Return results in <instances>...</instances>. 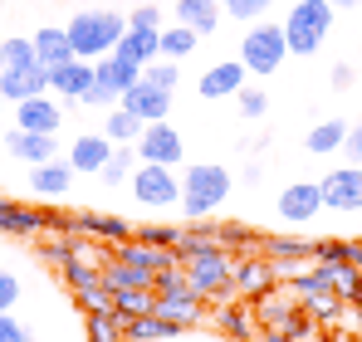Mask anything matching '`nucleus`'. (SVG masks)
Returning a JSON list of instances; mask_svg holds the SVG:
<instances>
[{"label":"nucleus","mask_w":362,"mask_h":342,"mask_svg":"<svg viewBox=\"0 0 362 342\" xmlns=\"http://www.w3.org/2000/svg\"><path fill=\"white\" fill-rule=\"evenodd\" d=\"M313 264H353V240H318Z\"/></svg>","instance_id":"obj_38"},{"label":"nucleus","mask_w":362,"mask_h":342,"mask_svg":"<svg viewBox=\"0 0 362 342\" xmlns=\"http://www.w3.org/2000/svg\"><path fill=\"white\" fill-rule=\"evenodd\" d=\"M118 108H127L142 127H147V122H167V113H172V93L157 88L152 78H137V83L118 98Z\"/></svg>","instance_id":"obj_11"},{"label":"nucleus","mask_w":362,"mask_h":342,"mask_svg":"<svg viewBox=\"0 0 362 342\" xmlns=\"http://www.w3.org/2000/svg\"><path fill=\"white\" fill-rule=\"evenodd\" d=\"M59 122H64V103L49 93H35V98L15 103V127H25V132H59Z\"/></svg>","instance_id":"obj_16"},{"label":"nucleus","mask_w":362,"mask_h":342,"mask_svg":"<svg viewBox=\"0 0 362 342\" xmlns=\"http://www.w3.org/2000/svg\"><path fill=\"white\" fill-rule=\"evenodd\" d=\"M0 342H35V333H30V323H20V318L0 313Z\"/></svg>","instance_id":"obj_46"},{"label":"nucleus","mask_w":362,"mask_h":342,"mask_svg":"<svg viewBox=\"0 0 362 342\" xmlns=\"http://www.w3.org/2000/svg\"><path fill=\"white\" fill-rule=\"evenodd\" d=\"M259 249L274 259V274H299L303 259H313V244L308 240H299V235H269V240H259Z\"/></svg>","instance_id":"obj_20"},{"label":"nucleus","mask_w":362,"mask_h":342,"mask_svg":"<svg viewBox=\"0 0 362 342\" xmlns=\"http://www.w3.org/2000/svg\"><path fill=\"white\" fill-rule=\"evenodd\" d=\"M142 244H162V249H177L181 240V225H142V235H137Z\"/></svg>","instance_id":"obj_43"},{"label":"nucleus","mask_w":362,"mask_h":342,"mask_svg":"<svg viewBox=\"0 0 362 342\" xmlns=\"http://www.w3.org/2000/svg\"><path fill=\"white\" fill-rule=\"evenodd\" d=\"M0 69H5V40H0Z\"/></svg>","instance_id":"obj_53"},{"label":"nucleus","mask_w":362,"mask_h":342,"mask_svg":"<svg viewBox=\"0 0 362 342\" xmlns=\"http://www.w3.org/2000/svg\"><path fill=\"white\" fill-rule=\"evenodd\" d=\"M157 303V288H113V308L122 318H137V313H152Z\"/></svg>","instance_id":"obj_36"},{"label":"nucleus","mask_w":362,"mask_h":342,"mask_svg":"<svg viewBox=\"0 0 362 342\" xmlns=\"http://www.w3.org/2000/svg\"><path fill=\"white\" fill-rule=\"evenodd\" d=\"M274 211H279V220H289V225L313 220V216L323 211V191H318V181H289V186L279 191Z\"/></svg>","instance_id":"obj_13"},{"label":"nucleus","mask_w":362,"mask_h":342,"mask_svg":"<svg viewBox=\"0 0 362 342\" xmlns=\"http://www.w3.org/2000/svg\"><path fill=\"white\" fill-rule=\"evenodd\" d=\"M10 64H40V54H35V40H25V35L5 40V69H10Z\"/></svg>","instance_id":"obj_42"},{"label":"nucleus","mask_w":362,"mask_h":342,"mask_svg":"<svg viewBox=\"0 0 362 342\" xmlns=\"http://www.w3.org/2000/svg\"><path fill=\"white\" fill-rule=\"evenodd\" d=\"M142 78V69L137 64H127L122 54H103V59H93V83H88V93L78 98V103H88V108H118V98L132 88Z\"/></svg>","instance_id":"obj_6"},{"label":"nucleus","mask_w":362,"mask_h":342,"mask_svg":"<svg viewBox=\"0 0 362 342\" xmlns=\"http://www.w3.org/2000/svg\"><path fill=\"white\" fill-rule=\"evenodd\" d=\"M221 5H235V0H221Z\"/></svg>","instance_id":"obj_55"},{"label":"nucleus","mask_w":362,"mask_h":342,"mask_svg":"<svg viewBox=\"0 0 362 342\" xmlns=\"http://www.w3.org/2000/svg\"><path fill=\"white\" fill-rule=\"evenodd\" d=\"M49 230V216L45 211H30L20 201H5L0 196V235H15V240H40Z\"/></svg>","instance_id":"obj_18"},{"label":"nucleus","mask_w":362,"mask_h":342,"mask_svg":"<svg viewBox=\"0 0 362 342\" xmlns=\"http://www.w3.org/2000/svg\"><path fill=\"white\" fill-rule=\"evenodd\" d=\"M259 342H308L303 333H294V328H264L259 333Z\"/></svg>","instance_id":"obj_49"},{"label":"nucleus","mask_w":362,"mask_h":342,"mask_svg":"<svg viewBox=\"0 0 362 342\" xmlns=\"http://www.w3.org/2000/svg\"><path fill=\"white\" fill-rule=\"evenodd\" d=\"M245 78H250V69H245V64H211V69L201 73V83H196V88H201V98H206V103H221V98H235V93H240Z\"/></svg>","instance_id":"obj_19"},{"label":"nucleus","mask_w":362,"mask_h":342,"mask_svg":"<svg viewBox=\"0 0 362 342\" xmlns=\"http://www.w3.org/2000/svg\"><path fill=\"white\" fill-rule=\"evenodd\" d=\"M343 157H348L353 167H362V122H358V127H348V137H343Z\"/></svg>","instance_id":"obj_48"},{"label":"nucleus","mask_w":362,"mask_h":342,"mask_svg":"<svg viewBox=\"0 0 362 342\" xmlns=\"http://www.w3.org/2000/svg\"><path fill=\"white\" fill-rule=\"evenodd\" d=\"M132 147H137V162H157V167H181V152H186L181 127L172 122H147Z\"/></svg>","instance_id":"obj_9"},{"label":"nucleus","mask_w":362,"mask_h":342,"mask_svg":"<svg viewBox=\"0 0 362 342\" xmlns=\"http://www.w3.org/2000/svg\"><path fill=\"white\" fill-rule=\"evenodd\" d=\"M93 83V59H69V64H54L49 69V93L59 103H78Z\"/></svg>","instance_id":"obj_15"},{"label":"nucleus","mask_w":362,"mask_h":342,"mask_svg":"<svg viewBox=\"0 0 362 342\" xmlns=\"http://www.w3.org/2000/svg\"><path fill=\"white\" fill-rule=\"evenodd\" d=\"M362 0H333V10H358Z\"/></svg>","instance_id":"obj_51"},{"label":"nucleus","mask_w":362,"mask_h":342,"mask_svg":"<svg viewBox=\"0 0 362 342\" xmlns=\"http://www.w3.org/2000/svg\"><path fill=\"white\" fill-rule=\"evenodd\" d=\"M177 20L191 25L201 40L221 30V0H177Z\"/></svg>","instance_id":"obj_28"},{"label":"nucleus","mask_w":362,"mask_h":342,"mask_svg":"<svg viewBox=\"0 0 362 342\" xmlns=\"http://www.w3.org/2000/svg\"><path fill=\"white\" fill-rule=\"evenodd\" d=\"M230 186H235V176L221 167V162H191V167L181 171V216H186V220L216 216V211L226 206Z\"/></svg>","instance_id":"obj_1"},{"label":"nucleus","mask_w":362,"mask_h":342,"mask_svg":"<svg viewBox=\"0 0 362 342\" xmlns=\"http://www.w3.org/2000/svg\"><path fill=\"white\" fill-rule=\"evenodd\" d=\"M259 240H264V235H255L250 225H221V244H226L230 254H250Z\"/></svg>","instance_id":"obj_40"},{"label":"nucleus","mask_w":362,"mask_h":342,"mask_svg":"<svg viewBox=\"0 0 362 342\" xmlns=\"http://www.w3.org/2000/svg\"><path fill=\"white\" fill-rule=\"evenodd\" d=\"M274 259H259V254H235V298H259L274 288Z\"/></svg>","instance_id":"obj_17"},{"label":"nucleus","mask_w":362,"mask_h":342,"mask_svg":"<svg viewBox=\"0 0 362 342\" xmlns=\"http://www.w3.org/2000/svg\"><path fill=\"white\" fill-rule=\"evenodd\" d=\"M0 117H5V98H0Z\"/></svg>","instance_id":"obj_54"},{"label":"nucleus","mask_w":362,"mask_h":342,"mask_svg":"<svg viewBox=\"0 0 362 342\" xmlns=\"http://www.w3.org/2000/svg\"><path fill=\"white\" fill-rule=\"evenodd\" d=\"M113 147H118V142H108L103 132H83V137L69 147V167L83 171V176H98V171H103V162L113 157Z\"/></svg>","instance_id":"obj_24"},{"label":"nucleus","mask_w":362,"mask_h":342,"mask_svg":"<svg viewBox=\"0 0 362 342\" xmlns=\"http://www.w3.org/2000/svg\"><path fill=\"white\" fill-rule=\"evenodd\" d=\"M132 196H137V206H147V211H167V206H177L181 201V176L177 167H157V162H137L132 171Z\"/></svg>","instance_id":"obj_8"},{"label":"nucleus","mask_w":362,"mask_h":342,"mask_svg":"<svg viewBox=\"0 0 362 342\" xmlns=\"http://www.w3.org/2000/svg\"><path fill=\"white\" fill-rule=\"evenodd\" d=\"M113 54H122L127 64H137V69H147L152 59H162V30H132L127 25Z\"/></svg>","instance_id":"obj_25"},{"label":"nucleus","mask_w":362,"mask_h":342,"mask_svg":"<svg viewBox=\"0 0 362 342\" xmlns=\"http://www.w3.org/2000/svg\"><path fill=\"white\" fill-rule=\"evenodd\" d=\"M181 274H186V284L196 288L206 303L235 298V254H230L226 244H206V249L186 254V259H181Z\"/></svg>","instance_id":"obj_2"},{"label":"nucleus","mask_w":362,"mask_h":342,"mask_svg":"<svg viewBox=\"0 0 362 342\" xmlns=\"http://www.w3.org/2000/svg\"><path fill=\"white\" fill-rule=\"evenodd\" d=\"M289 59V45H284V25H269V20H255L240 40V64L255 73V78H269L279 64Z\"/></svg>","instance_id":"obj_7"},{"label":"nucleus","mask_w":362,"mask_h":342,"mask_svg":"<svg viewBox=\"0 0 362 342\" xmlns=\"http://www.w3.org/2000/svg\"><path fill=\"white\" fill-rule=\"evenodd\" d=\"M353 64H333V88H353Z\"/></svg>","instance_id":"obj_50"},{"label":"nucleus","mask_w":362,"mask_h":342,"mask_svg":"<svg viewBox=\"0 0 362 342\" xmlns=\"http://www.w3.org/2000/svg\"><path fill=\"white\" fill-rule=\"evenodd\" d=\"M83 338L88 342H127V318L118 308H93V313H83Z\"/></svg>","instance_id":"obj_27"},{"label":"nucleus","mask_w":362,"mask_h":342,"mask_svg":"<svg viewBox=\"0 0 362 342\" xmlns=\"http://www.w3.org/2000/svg\"><path fill=\"white\" fill-rule=\"evenodd\" d=\"M162 338H181V328L162 313H137L127 318V342H162Z\"/></svg>","instance_id":"obj_30"},{"label":"nucleus","mask_w":362,"mask_h":342,"mask_svg":"<svg viewBox=\"0 0 362 342\" xmlns=\"http://www.w3.org/2000/svg\"><path fill=\"white\" fill-rule=\"evenodd\" d=\"M127 25H132V30H162V10L147 0V5H137V10L127 15Z\"/></svg>","instance_id":"obj_45"},{"label":"nucleus","mask_w":362,"mask_h":342,"mask_svg":"<svg viewBox=\"0 0 362 342\" xmlns=\"http://www.w3.org/2000/svg\"><path fill=\"white\" fill-rule=\"evenodd\" d=\"M15 298H20V279L0 269V313H10V308H15Z\"/></svg>","instance_id":"obj_47"},{"label":"nucleus","mask_w":362,"mask_h":342,"mask_svg":"<svg viewBox=\"0 0 362 342\" xmlns=\"http://www.w3.org/2000/svg\"><path fill=\"white\" fill-rule=\"evenodd\" d=\"M30 40H35V54H40V64H45V69L78 59V54H74V45H69V30H64V25H40Z\"/></svg>","instance_id":"obj_26"},{"label":"nucleus","mask_w":362,"mask_h":342,"mask_svg":"<svg viewBox=\"0 0 362 342\" xmlns=\"http://www.w3.org/2000/svg\"><path fill=\"white\" fill-rule=\"evenodd\" d=\"M74 298H78V308H83V313H93V308H113V288H108V279H98V284L78 288Z\"/></svg>","instance_id":"obj_41"},{"label":"nucleus","mask_w":362,"mask_h":342,"mask_svg":"<svg viewBox=\"0 0 362 342\" xmlns=\"http://www.w3.org/2000/svg\"><path fill=\"white\" fill-rule=\"evenodd\" d=\"M196 45H201V35H196V30H191V25H162V59H186L191 54V49H196Z\"/></svg>","instance_id":"obj_34"},{"label":"nucleus","mask_w":362,"mask_h":342,"mask_svg":"<svg viewBox=\"0 0 362 342\" xmlns=\"http://www.w3.org/2000/svg\"><path fill=\"white\" fill-rule=\"evenodd\" d=\"M35 93H49V69L45 64H10V69H0V98L5 103H25Z\"/></svg>","instance_id":"obj_12"},{"label":"nucleus","mask_w":362,"mask_h":342,"mask_svg":"<svg viewBox=\"0 0 362 342\" xmlns=\"http://www.w3.org/2000/svg\"><path fill=\"white\" fill-rule=\"evenodd\" d=\"M216 328H221L226 338H235V342H255L259 338V323H255L250 298H226V303H216Z\"/></svg>","instance_id":"obj_21"},{"label":"nucleus","mask_w":362,"mask_h":342,"mask_svg":"<svg viewBox=\"0 0 362 342\" xmlns=\"http://www.w3.org/2000/svg\"><path fill=\"white\" fill-rule=\"evenodd\" d=\"M64 30H69V45H74V54H78V59H103V54L118 49L127 20L113 15V10H78Z\"/></svg>","instance_id":"obj_4"},{"label":"nucleus","mask_w":362,"mask_h":342,"mask_svg":"<svg viewBox=\"0 0 362 342\" xmlns=\"http://www.w3.org/2000/svg\"><path fill=\"white\" fill-rule=\"evenodd\" d=\"M235 103H240V117H245V122H259V117L269 113V93H264V88H250V83L235 93Z\"/></svg>","instance_id":"obj_39"},{"label":"nucleus","mask_w":362,"mask_h":342,"mask_svg":"<svg viewBox=\"0 0 362 342\" xmlns=\"http://www.w3.org/2000/svg\"><path fill=\"white\" fill-rule=\"evenodd\" d=\"M137 132H142V122L127 113V108H108V113H103V137H108V142L127 147V142H137Z\"/></svg>","instance_id":"obj_35"},{"label":"nucleus","mask_w":362,"mask_h":342,"mask_svg":"<svg viewBox=\"0 0 362 342\" xmlns=\"http://www.w3.org/2000/svg\"><path fill=\"white\" fill-rule=\"evenodd\" d=\"M74 176H78V171L69 167V157L40 162V167H30V191H35V196H45V201H59V196H69Z\"/></svg>","instance_id":"obj_22"},{"label":"nucleus","mask_w":362,"mask_h":342,"mask_svg":"<svg viewBox=\"0 0 362 342\" xmlns=\"http://www.w3.org/2000/svg\"><path fill=\"white\" fill-rule=\"evenodd\" d=\"M333 20H338L333 0H299L284 15V45H289V54H299V59L318 54L323 40H328V30H333Z\"/></svg>","instance_id":"obj_3"},{"label":"nucleus","mask_w":362,"mask_h":342,"mask_svg":"<svg viewBox=\"0 0 362 342\" xmlns=\"http://www.w3.org/2000/svg\"><path fill=\"white\" fill-rule=\"evenodd\" d=\"M269 5H274V0H235V5H226V10H230L240 25H255V20L269 15Z\"/></svg>","instance_id":"obj_44"},{"label":"nucleus","mask_w":362,"mask_h":342,"mask_svg":"<svg viewBox=\"0 0 362 342\" xmlns=\"http://www.w3.org/2000/svg\"><path fill=\"white\" fill-rule=\"evenodd\" d=\"M358 216H362V211H358Z\"/></svg>","instance_id":"obj_56"},{"label":"nucleus","mask_w":362,"mask_h":342,"mask_svg":"<svg viewBox=\"0 0 362 342\" xmlns=\"http://www.w3.org/2000/svg\"><path fill=\"white\" fill-rule=\"evenodd\" d=\"M142 78H152L157 88L177 93V83H181V64H177V59H152V64L142 69Z\"/></svg>","instance_id":"obj_37"},{"label":"nucleus","mask_w":362,"mask_h":342,"mask_svg":"<svg viewBox=\"0 0 362 342\" xmlns=\"http://www.w3.org/2000/svg\"><path fill=\"white\" fill-rule=\"evenodd\" d=\"M250 308H255V323L259 328H284L299 313V303L289 293H259V298H250Z\"/></svg>","instance_id":"obj_29"},{"label":"nucleus","mask_w":362,"mask_h":342,"mask_svg":"<svg viewBox=\"0 0 362 342\" xmlns=\"http://www.w3.org/2000/svg\"><path fill=\"white\" fill-rule=\"evenodd\" d=\"M343 137H348V122L328 117V122H318V127L303 137V147H308L313 157H333V152H343Z\"/></svg>","instance_id":"obj_32"},{"label":"nucleus","mask_w":362,"mask_h":342,"mask_svg":"<svg viewBox=\"0 0 362 342\" xmlns=\"http://www.w3.org/2000/svg\"><path fill=\"white\" fill-rule=\"evenodd\" d=\"M353 308H358V328H362V298H358V303H353Z\"/></svg>","instance_id":"obj_52"},{"label":"nucleus","mask_w":362,"mask_h":342,"mask_svg":"<svg viewBox=\"0 0 362 342\" xmlns=\"http://www.w3.org/2000/svg\"><path fill=\"white\" fill-rule=\"evenodd\" d=\"M318 191H323V211H338V216H358L362 211V167H338L328 171L323 181H318Z\"/></svg>","instance_id":"obj_10"},{"label":"nucleus","mask_w":362,"mask_h":342,"mask_svg":"<svg viewBox=\"0 0 362 342\" xmlns=\"http://www.w3.org/2000/svg\"><path fill=\"white\" fill-rule=\"evenodd\" d=\"M74 230L88 235V240H98V244H108V249L132 240V225H127L122 216H98V211H78V216H74Z\"/></svg>","instance_id":"obj_23"},{"label":"nucleus","mask_w":362,"mask_h":342,"mask_svg":"<svg viewBox=\"0 0 362 342\" xmlns=\"http://www.w3.org/2000/svg\"><path fill=\"white\" fill-rule=\"evenodd\" d=\"M132 171H137V147L127 142V147H113V157L103 162L98 181H103V186H127V181H132Z\"/></svg>","instance_id":"obj_33"},{"label":"nucleus","mask_w":362,"mask_h":342,"mask_svg":"<svg viewBox=\"0 0 362 342\" xmlns=\"http://www.w3.org/2000/svg\"><path fill=\"white\" fill-rule=\"evenodd\" d=\"M5 152L15 162H25V167L54 162L59 157V132H25V127H15V132H5Z\"/></svg>","instance_id":"obj_14"},{"label":"nucleus","mask_w":362,"mask_h":342,"mask_svg":"<svg viewBox=\"0 0 362 342\" xmlns=\"http://www.w3.org/2000/svg\"><path fill=\"white\" fill-rule=\"evenodd\" d=\"M152 288H157V303H152V313L172 318L177 328H191V323H201V318H206V298H201L196 288L186 284L181 264H177V269H162Z\"/></svg>","instance_id":"obj_5"},{"label":"nucleus","mask_w":362,"mask_h":342,"mask_svg":"<svg viewBox=\"0 0 362 342\" xmlns=\"http://www.w3.org/2000/svg\"><path fill=\"white\" fill-rule=\"evenodd\" d=\"M318 269H323L328 288H333L343 303H358L362 298V269L358 264H318Z\"/></svg>","instance_id":"obj_31"}]
</instances>
